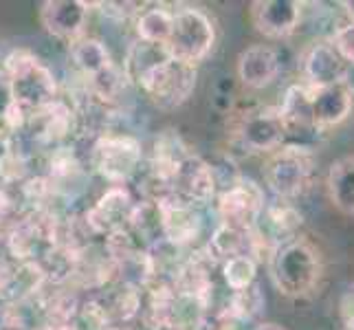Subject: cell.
<instances>
[{"label": "cell", "instance_id": "cell-1", "mask_svg": "<svg viewBox=\"0 0 354 330\" xmlns=\"http://www.w3.org/2000/svg\"><path fill=\"white\" fill-rule=\"evenodd\" d=\"M268 271L275 288L286 297L301 300L317 291L324 275V260L306 238L282 242L268 255Z\"/></svg>", "mask_w": 354, "mask_h": 330}, {"label": "cell", "instance_id": "cell-2", "mask_svg": "<svg viewBox=\"0 0 354 330\" xmlns=\"http://www.w3.org/2000/svg\"><path fill=\"white\" fill-rule=\"evenodd\" d=\"M5 75L9 77L14 102L27 119L57 100V82L38 55L27 48H16L5 57Z\"/></svg>", "mask_w": 354, "mask_h": 330}, {"label": "cell", "instance_id": "cell-3", "mask_svg": "<svg viewBox=\"0 0 354 330\" xmlns=\"http://www.w3.org/2000/svg\"><path fill=\"white\" fill-rule=\"evenodd\" d=\"M216 44V22L198 7H180L174 11V24L165 53L183 64L198 66Z\"/></svg>", "mask_w": 354, "mask_h": 330}, {"label": "cell", "instance_id": "cell-4", "mask_svg": "<svg viewBox=\"0 0 354 330\" xmlns=\"http://www.w3.org/2000/svg\"><path fill=\"white\" fill-rule=\"evenodd\" d=\"M313 172L315 152L313 148H301V145L284 143L279 150L268 154L264 163V181L277 201H292L304 194Z\"/></svg>", "mask_w": 354, "mask_h": 330}, {"label": "cell", "instance_id": "cell-5", "mask_svg": "<svg viewBox=\"0 0 354 330\" xmlns=\"http://www.w3.org/2000/svg\"><path fill=\"white\" fill-rule=\"evenodd\" d=\"M196 66L183 64L178 59L163 57L139 77V89L161 110H172L185 104L196 89Z\"/></svg>", "mask_w": 354, "mask_h": 330}, {"label": "cell", "instance_id": "cell-6", "mask_svg": "<svg viewBox=\"0 0 354 330\" xmlns=\"http://www.w3.org/2000/svg\"><path fill=\"white\" fill-rule=\"evenodd\" d=\"M141 158V143L132 134H102L91 150V163L95 172L113 185H124L137 172Z\"/></svg>", "mask_w": 354, "mask_h": 330}, {"label": "cell", "instance_id": "cell-7", "mask_svg": "<svg viewBox=\"0 0 354 330\" xmlns=\"http://www.w3.org/2000/svg\"><path fill=\"white\" fill-rule=\"evenodd\" d=\"M264 205H266V196L262 187L244 176H240L234 185L225 187L216 199V210H218V218H221V225L238 231H253L258 227Z\"/></svg>", "mask_w": 354, "mask_h": 330}, {"label": "cell", "instance_id": "cell-8", "mask_svg": "<svg viewBox=\"0 0 354 330\" xmlns=\"http://www.w3.org/2000/svg\"><path fill=\"white\" fill-rule=\"evenodd\" d=\"M234 137L249 154H271L286 143V132L277 108H255L244 113L234 128Z\"/></svg>", "mask_w": 354, "mask_h": 330}, {"label": "cell", "instance_id": "cell-9", "mask_svg": "<svg viewBox=\"0 0 354 330\" xmlns=\"http://www.w3.org/2000/svg\"><path fill=\"white\" fill-rule=\"evenodd\" d=\"M167 192L194 207H203L207 203H212L218 194L214 165L207 163L198 154L189 152L176 165L172 178L167 183Z\"/></svg>", "mask_w": 354, "mask_h": 330}, {"label": "cell", "instance_id": "cell-10", "mask_svg": "<svg viewBox=\"0 0 354 330\" xmlns=\"http://www.w3.org/2000/svg\"><path fill=\"white\" fill-rule=\"evenodd\" d=\"M154 205L158 212V223H161L165 242L183 249L201 238L203 234L201 207H194L185 201H180L169 192H165L163 196H158Z\"/></svg>", "mask_w": 354, "mask_h": 330}, {"label": "cell", "instance_id": "cell-11", "mask_svg": "<svg viewBox=\"0 0 354 330\" xmlns=\"http://www.w3.org/2000/svg\"><path fill=\"white\" fill-rule=\"evenodd\" d=\"M304 3L297 0H255L251 3V22L264 38L271 40H284L297 31L301 16H304Z\"/></svg>", "mask_w": 354, "mask_h": 330}, {"label": "cell", "instance_id": "cell-12", "mask_svg": "<svg viewBox=\"0 0 354 330\" xmlns=\"http://www.w3.org/2000/svg\"><path fill=\"white\" fill-rule=\"evenodd\" d=\"M93 3L84 0H46L40 5V22L48 35L75 42L84 35Z\"/></svg>", "mask_w": 354, "mask_h": 330}, {"label": "cell", "instance_id": "cell-13", "mask_svg": "<svg viewBox=\"0 0 354 330\" xmlns=\"http://www.w3.org/2000/svg\"><path fill=\"white\" fill-rule=\"evenodd\" d=\"M277 110H279V117H282V124H284L286 143L310 148L306 141L317 137L322 130H317L315 121H313L308 86H304V84H292V86H288L284 93V100L277 106Z\"/></svg>", "mask_w": 354, "mask_h": 330}, {"label": "cell", "instance_id": "cell-14", "mask_svg": "<svg viewBox=\"0 0 354 330\" xmlns=\"http://www.w3.org/2000/svg\"><path fill=\"white\" fill-rule=\"evenodd\" d=\"M304 86L324 89L330 84L348 82V64L339 57L330 40H317L301 53Z\"/></svg>", "mask_w": 354, "mask_h": 330}, {"label": "cell", "instance_id": "cell-15", "mask_svg": "<svg viewBox=\"0 0 354 330\" xmlns=\"http://www.w3.org/2000/svg\"><path fill=\"white\" fill-rule=\"evenodd\" d=\"M310 91V110L317 130L337 128L339 124L352 115L354 108V91L350 82L330 84L324 89H308Z\"/></svg>", "mask_w": 354, "mask_h": 330}, {"label": "cell", "instance_id": "cell-16", "mask_svg": "<svg viewBox=\"0 0 354 330\" xmlns=\"http://www.w3.org/2000/svg\"><path fill=\"white\" fill-rule=\"evenodd\" d=\"M137 207L132 205L130 194L124 185H113L104 196L97 201V205L88 212L86 220L93 231L97 234H117L124 231L128 223H132V216Z\"/></svg>", "mask_w": 354, "mask_h": 330}, {"label": "cell", "instance_id": "cell-17", "mask_svg": "<svg viewBox=\"0 0 354 330\" xmlns=\"http://www.w3.org/2000/svg\"><path fill=\"white\" fill-rule=\"evenodd\" d=\"M279 71H282V62H279V55L275 48L266 46V44H251L238 55L236 62V73L238 80L244 84L247 89L253 91H262L279 77Z\"/></svg>", "mask_w": 354, "mask_h": 330}, {"label": "cell", "instance_id": "cell-18", "mask_svg": "<svg viewBox=\"0 0 354 330\" xmlns=\"http://www.w3.org/2000/svg\"><path fill=\"white\" fill-rule=\"evenodd\" d=\"M328 199L341 214L354 216V154H346L328 169Z\"/></svg>", "mask_w": 354, "mask_h": 330}, {"label": "cell", "instance_id": "cell-19", "mask_svg": "<svg viewBox=\"0 0 354 330\" xmlns=\"http://www.w3.org/2000/svg\"><path fill=\"white\" fill-rule=\"evenodd\" d=\"M71 62L88 82L115 66L108 46L102 40L88 38V35H82L80 40L71 42Z\"/></svg>", "mask_w": 354, "mask_h": 330}, {"label": "cell", "instance_id": "cell-20", "mask_svg": "<svg viewBox=\"0 0 354 330\" xmlns=\"http://www.w3.org/2000/svg\"><path fill=\"white\" fill-rule=\"evenodd\" d=\"M174 24V11H167L161 5H152L141 9L137 18H134V31H137V40L165 46L169 40Z\"/></svg>", "mask_w": 354, "mask_h": 330}, {"label": "cell", "instance_id": "cell-21", "mask_svg": "<svg viewBox=\"0 0 354 330\" xmlns=\"http://www.w3.org/2000/svg\"><path fill=\"white\" fill-rule=\"evenodd\" d=\"M264 293L260 291L258 284H253L244 291H238V293H231V297L227 302V309L223 311L229 320H234L236 324H242V322H251L253 317H258L264 309Z\"/></svg>", "mask_w": 354, "mask_h": 330}, {"label": "cell", "instance_id": "cell-22", "mask_svg": "<svg viewBox=\"0 0 354 330\" xmlns=\"http://www.w3.org/2000/svg\"><path fill=\"white\" fill-rule=\"evenodd\" d=\"M255 277H258V260H253L251 255H234L223 262V279L231 293L253 286Z\"/></svg>", "mask_w": 354, "mask_h": 330}, {"label": "cell", "instance_id": "cell-23", "mask_svg": "<svg viewBox=\"0 0 354 330\" xmlns=\"http://www.w3.org/2000/svg\"><path fill=\"white\" fill-rule=\"evenodd\" d=\"M22 124H24V115L14 102L9 77L5 75V71L0 68V130L11 134V132H18Z\"/></svg>", "mask_w": 354, "mask_h": 330}, {"label": "cell", "instance_id": "cell-24", "mask_svg": "<svg viewBox=\"0 0 354 330\" xmlns=\"http://www.w3.org/2000/svg\"><path fill=\"white\" fill-rule=\"evenodd\" d=\"M330 44L346 64H354V22H346L333 33Z\"/></svg>", "mask_w": 354, "mask_h": 330}, {"label": "cell", "instance_id": "cell-25", "mask_svg": "<svg viewBox=\"0 0 354 330\" xmlns=\"http://www.w3.org/2000/svg\"><path fill=\"white\" fill-rule=\"evenodd\" d=\"M93 5L100 7L102 14L113 20H128L130 16H137L143 9L141 3H93Z\"/></svg>", "mask_w": 354, "mask_h": 330}, {"label": "cell", "instance_id": "cell-26", "mask_svg": "<svg viewBox=\"0 0 354 330\" xmlns=\"http://www.w3.org/2000/svg\"><path fill=\"white\" fill-rule=\"evenodd\" d=\"M20 268L22 262H18V266H11L5 258H0V297H11V291L20 284Z\"/></svg>", "mask_w": 354, "mask_h": 330}, {"label": "cell", "instance_id": "cell-27", "mask_svg": "<svg viewBox=\"0 0 354 330\" xmlns=\"http://www.w3.org/2000/svg\"><path fill=\"white\" fill-rule=\"evenodd\" d=\"M339 315L344 322H352L354 320V284H350L344 295H341V302H339Z\"/></svg>", "mask_w": 354, "mask_h": 330}, {"label": "cell", "instance_id": "cell-28", "mask_svg": "<svg viewBox=\"0 0 354 330\" xmlns=\"http://www.w3.org/2000/svg\"><path fill=\"white\" fill-rule=\"evenodd\" d=\"M11 212H14V201H11V196L7 194L5 187H0V223L9 220Z\"/></svg>", "mask_w": 354, "mask_h": 330}, {"label": "cell", "instance_id": "cell-29", "mask_svg": "<svg viewBox=\"0 0 354 330\" xmlns=\"http://www.w3.org/2000/svg\"><path fill=\"white\" fill-rule=\"evenodd\" d=\"M9 152H11V134L0 130V161H3Z\"/></svg>", "mask_w": 354, "mask_h": 330}, {"label": "cell", "instance_id": "cell-30", "mask_svg": "<svg viewBox=\"0 0 354 330\" xmlns=\"http://www.w3.org/2000/svg\"><path fill=\"white\" fill-rule=\"evenodd\" d=\"M253 330H286V328L279 324H273V322H264V324H258Z\"/></svg>", "mask_w": 354, "mask_h": 330}, {"label": "cell", "instance_id": "cell-31", "mask_svg": "<svg viewBox=\"0 0 354 330\" xmlns=\"http://www.w3.org/2000/svg\"><path fill=\"white\" fill-rule=\"evenodd\" d=\"M341 7H344L346 14L350 16V22H354V0H346V3H341Z\"/></svg>", "mask_w": 354, "mask_h": 330}, {"label": "cell", "instance_id": "cell-32", "mask_svg": "<svg viewBox=\"0 0 354 330\" xmlns=\"http://www.w3.org/2000/svg\"><path fill=\"white\" fill-rule=\"evenodd\" d=\"M341 330H354V320L352 322H344V328Z\"/></svg>", "mask_w": 354, "mask_h": 330}, {"label": "cell", "instance_id": "cell-33", "mask_svg": "<svg viewBox=\"0 0 354 330\" xmlns=\"http://www.w3.org/2000/svg\"><path fill=\"white\" fill-rule=\"evenodd\" d=\"M111 330H128V328H111Z\"/></svg>", "mask_w": 354, "mask_h": 330}]
</instances>
